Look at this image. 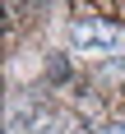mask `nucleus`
<instances>
[{"mask_svg":"<svg viewBox=\"0 0 125 134\" xmlns=\"http://www.w3.org/2000/svg\"><path fill=\"white\" fill-rule=\"evenodd\" d=\"M97 134H125V125H102Z\"/></svg>","mask_w":125,"mask_h":134,"instance_id":"3","label":"nucleus"},{"mask_svg":"<svg viewBox=\"0 0 125 134\" xmlns=\"http://www.w3.org/2000/svg\"><path fill=\"white\" fill-rule=\"evenodd\" d=\"M46 74H51V83L69 79V60H60V55H51V65H46Z\"/></svg>","mask_w":125,"mask_h":134,"instance_id":"2","label":"nucleus"},{"mask_svg":"<svg viewBox=\"0 0 125 134\" xmlns=\"http://www.w3.org/2000/svg\"><path fill=\"white\" fill-rule=\"evenodd\" d=\"M121 42H125V32L111 19H74L69 23V46L79 55H111Z\"/></svg>","mask_w":125,"mask_h":134,"instance_id":"1","label":"nucleus"}]
</instances>
